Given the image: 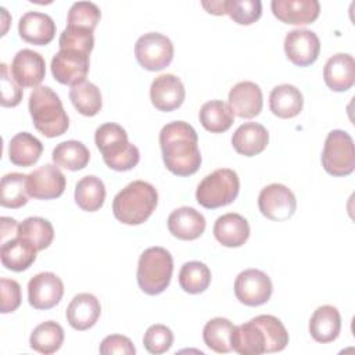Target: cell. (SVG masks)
Masks as SVG:
<instances>
[{
  "mask_svg": "<svg viewBox=\"0 0 355 355\" xmlns=\"http://www.w3.org/2000/svg\"><path fill=\"white\" fill-rule=\"evenodd\" d=\"M37 250L26 240L14 236L1 243L0 259L4 268L12 272L26 270L36 259Z\"/></svg>",
  "mask_w": 355,
  "mask_h": 355,
  "instance_id": "obj_27",
  "label": "cell"
},
{
  "mask_svg": "<svg viewBox=\"0 0 355 355\" xmlns=\"http://www.w3.org/2000/svg\"><path fill=\"white\" fill-rule=\"evenodd\" d=\"M158 193L144 180H133L123 187L112 201L114 216L125 225H141L155 211Z\"/></svg>",
  "mask_w": 355,
  "mask_h": 355,
  "instance_id": "obj_3",
  "label": "cell"
},
{
  "mask_svg": "<svg viewBox=\"0 0 355 355\" xmlns=\"http://www.w3.org/2000/svg\"><path fill=\"white\" fill-rule=\"evenodd\" d=\"M51 158L57 166L68 171H80L89 164L90 153L83 143L78 140H67L54 147Z\"/></svg>",
  "mask_w": 355,
  "mask_h": 355,
  "instance_id": "obj_31",
  "label": "cell"
},
{
  "mask_svg": "<svg viewBox=\"0 0 355 355\" xmlns=\"http://www.w3.org/2000/svg\"><path fill=\"white\" fill-rule=\"evenodd\" d=\"M284 51L294 65L308 67L318 60L320 42L309 29H293L284 37Z\"/></svg>",
  "mask_w": 355,
  "mask_h": 355,
  "instance_id": "obj_14",
  "label": "cell"
},
{
  "mask_svg": "<svg viewBox=\"0 0 355 355\" xmlns=\"http://www.w3.org/2000/svg\"><path fill=\"white\" fill-rule=\"evenodd\" d=\"M69 100L78 112L85 116H94L103 105L100 89L89 80H82L71 86Z\"/></svg>",
  "mask_w": 355,
  "mask_h": 355,
  "instance_id": "obj_36",
  "label": "cell"
},
{
  "mask_svg": "<svg viewBox=\"0 0 355 355\" xmlns=\"http://www.w3.org/2000/svg\"><path fill=\"white\" fill-rule=\"evenodd\" d=\"M137 62L147 71H161L173 60V44L169 37L158 32L141 35L135 44Z\"/></svg>",
  "mask_w": 355,
  "mask_h": 355,
  "instance_id": "obj_9",
  "label": "cell"
},
{
  "mask_svg": "<svg viewBox=\"0 0 355 355\" xmlns=\"http://www.w3.org/2000/svg\"><path fill=\"white\" fill-rule=\"evenodd\" d=\"M101 313L98 300L90 293H80L75 295L67 306L68 323L79 331L87 330L96 324Z\"/></svg>",
  "mask_w": 355,
  "mask_h": 355,
  "instance_id": "obj_23",
  "label": "cell"
},
{
  "mask_svg": "<svg viewBox=\"0 0 355 355\" xmlns=\"http://www.w3.org/2000/svg\"><path fill=\"white\" fill-rule=\"evenodd\" d=\"M168 229L179 240H196L205 230V218L191 207H180L168 216Z\"/></svg>",
  "mask_w": 355,
  "mask_h": 355,
  "instance_id": "obj_21",
  "label": "cell"
},
{
  "mask_svg": "<svg viewBox=\"0 0 355 355\" xmlns=\"http://www.w3.org/2000/svg\"><path fill=\"white\" fill-rule=\"evenodd\" d=\"M322 165L329 175L347 176L355 169V148L352 137L340 129L329 132L323 151Z\"/></svg>",
  "mask_w": 355,
  "mask_h": 355,
  "instance_id": "obj_8",
  "label": "cell"
},
{
  "mask_svg": "<svg viewBox=\"0 0 355 355\" xmlns=\"http://www.w3.org/2000/svg\"><path fill=\"white\" fill-rule=\"evenodd\" d=\"M341 331V316L336 306L322 305L315 309L309 320L311 337L322 344L334 341Z\"/></svg>",
  "mask_w": 355,
  "mask_h": 355,
  "instance_id": "obj_26",
  "label": "cell"
},
{
  "mask_svg": "<svg viewBox=\"0 0 355 355\" xmlns=\"http://www.w3.org/2000/svg\"><path fill=\"white\" fill-rule=\"evenodd\" d=\"M186 97L182 80L173 73L157 76L150 86V100L158 111L169 112L179 108Z\"/></svg>",
  "mask_w": 355,
  "mask_h": 355,
  "instance_id": "obj_17",
  "label": "cell"
},
{
  "mask_svg": "<svg viewBox=\"0 0 355 355\" xmlns=\"http://www.w3.org/2000/svg\"><path fill=\"white\" fill-rule=\"evenodd\" d=\"M94 141L105 165L114 171L133 169L140 159L139 148L129 143L126 130L114 122L100 125L94 133Z\"/></svg>",
  "mask_w": 355,
  "mask_h": 355,
  "instance_id": "obj_4",
  "label": "cell"
},
{
  "mask_svg": "<svg viewBox=\"0 0 355 355\" xmlns=\"http://www.w3.org/2000/svg\"><path fill=\"white\" fill-rule=\"evenodd\" d=\"M10 72L21 87H39L46 75L44 58L31 49L19 50L11 62Z\"/></svg>",
  "mask_w": 355,
  "mask_h": 355,
  "instance_id": "obj_16",
  "label": "cell"
},
{
  "mask_svg": "<svg viewBox=\"0 0 355 355\" xmlns=\"http://www.w3.org/2000/svg\"><path fill=\"white\" fill-rule=\"evenodd\" d=\"M211 283L209 268L200 261L186 262L179 272V284L189 294H200L208 288Z\"/></svg>",
  "mask_w": 355,
  "mask_h": 355,
  "instance_id": "obj_38",
  "label": "cell"
},
{
  "mask_svg": "<svg viewBox=\"0 0 355 355\" xmlns=\"http://www.w3.org/2000/svg\"><path fill=\"white\" fill-rule=\"evenodd\" d=\"M162 159L176 176H190L200 169L201 153L194 128L184 121L166 123L159 132Z\"/></svg>",
  "mask_w": 355,
  "mask_h": 355,
  "instance_id": "obj_1",
  "label": "cell"
},
{
  "mask_svg": "<svg viewBox=\"0 0 355 355\" xmlns=\"http://www.w3.org/2000/svg\"><path fill=\"white\" fill-rule=\"evenodd\" d=\"M101 11L92 1H78L73 3L68 11L67 25L69 26H80L94 31L97 24L100 22Z\"/></svg>",
  "mask_w": 355,
  "mask_h": 355,
  "instance_id": "obj_40",
  "label": "cell"
},
{
  "mask_svg": "<svg viewBox=\"0 0 355 355\" xmlns=\"http://www.w3.org/2000/svg\"><path fill=\"white\" fill-rule=\"evenodd\" d=\"M233 329L234 324L226 318H214L208 320L202 329V338L205 345L218 354L230 352V337Z\"/></svg>",
  "mask_w": 355,
  "mask_h": 355,
  "instance_id": "obj_37",
  "label": "cell"
},
{
  "mask_svg": "<svg viewBox=\"0 0 355 355\" xmlns=\"http://www.w3.org/2000/svg\"><path fill=\"white\" fill-rule=\"evenodd\" d=\"M100 354L101 355H112V354H122V355H135L136 348L130 338L121 334H111L107 336L100 344Z\"/></svg>",
  "mask_w": 355,
  "mask_h": 355,
  "instance_id": "obj_45",
  "label": "cell"
},
{
  "mask_svg": "<svg viewBox=\"0 0 355 355\" xmlns=\"http://www.w3.org/2000/svg\"><path fill=\"white\" fill-rule=\"evenodd\" d=\"M43 153L42 141L28 132H19L8 143V158L17 166L36 164Z\"/></svg>",
  "mask_w": 355,
  "mask_h": 355,
  "instance_id": "obj_29",
  "label": "cell"
},
{
  "mask_svg": "<svg viewBox=\"0 0 355 355\" xmlns=\"http://www.w3.org/2000/svg\"><path fill=\"white\" fill-rule=\"evenodd\" d=\"M270 8L279 21L290 25L312 24L320 12L318 0H273Z\"/></svg>",
  "mask_w": 355,
  "mask_h": 355,
  "instance_id": "obj_19",
  "label": "cell"
},
{
  "mask_svg": "<svg viewBox=\"0 0 355 355\" xmlns=\"http://www.w3.org/2000/svg\"><path fill=\"white\" fill-rule=\"evenodd\" d=\"M18 223L15 219L8 216H1V243L6 241V237L11 233L12 236H17Z\"/></svg>",
  "mask_w": 355,
  "mask_h": 355,
  "instance_id": "obj_46",
  "label": "cell"
},
{
  "mask_svg": "<svg viewBox=\"0 0 355 355\" xmlns=\"http://www.w3.org/2000/svg\"><path fill=\"white\" fill-rule=\"evenodd\" d=\"M64 343V329L54 320L37 324L29 337V345L36 352L50 355L57 352Z\"/></svg>",
  "mask_w": 355,
  "mask_h": 355,
  "instance_id": "obj_34",
  "label": "cell"
},
{
  "mask_svg": "<svg viewBox=\"0 0 355 355\" xmlns=\"http://www.w3.org/2000/svg\"><path fill=\"white\" fill-rule=\"evenodd\" d=\"M198 116L202 128L211 133H223L234 122L233 111L222 100H211L202 104Z\"/></svg>",
  "mask_w": 355,
  "mask_h": 355,
  "instance_id": "obj_30",
  "label": "cell"
},
{
  "mask_svg": "<svg viewBox=\"0 0 355 355\" xmlns=\"http://www.w3.org/2000/svg\"><path fill=\"white\" fill-rule=\"evenodd\" d=\"M28 175L11 172L0 182V205L6 208H21L28 202Z\"/></svg>",
  "mask_w": 355,
  "mask_h": 355,
  "instance_id": "obj_32",
  "label": "cell"
},
{
  "mask_svg": "<svg viewBox=\"0 0 355 355\" xmlns=\"http://www.w3.org/2000/svg\"><path fill=\"white\" fill-rule=\"evenodd\" d=\"M1 105L3 107H17L22 100L21 86L8 76V67L3 62L1 65Z\"/></svg>",
  "mask_w": 355,
  "mask_h": 355,
  "instance_id": "obj_44",
  "label": "cell"
},
{
  "mask_svg": "<svg viewBox=\"0 0 355 355\" xmlns=\"http://www.w3.org/2000/svg\"><path fill=\"white\" fill-rule=\"evenodd\" d=\"M18 32L22 40L36 46L49 44L55 36V24L44 12L28 11L18 22Z\"/></svg>",
  "mask_w": 355,
  "mask_h": 355,
  "instance_id": "obj_20",
  "label": "cell"
},
{
  "mask_svg": "<svg viewBox=\"0 0 355 355\" xmlns=\"http://www.w3.org/2000/svg\"><path fill=\"white\" fill-rule=\"evenodd\" d=\"M173 343V333L165 324H153L150 326L143 337L144 348L154 355L166 352Z\"/></svg>",
  "mask_w": 355,
  "mask_h": 355,
  "instance_id": "obj_42",
  "label": "cell"
},
{
  "mask_svg": "<svg viewBox=\"0 0 355 355\" xmlns=\"http://www.w3.org/2000/svg\"><path fill=\"white\" fill-rule=\"evenodd\" d=\"M323 79L329 89L347 92L355 82V61L351 54L337 53L330 57L323 68Z\"/></svg>",
  "mask_w": 355,
  "mask_h": 355,
  "instance_id": "obj_22",
  "label": "cell"
},
{
  "mask_svg": "<svg viewBox=\"0 0 355 355\" xmlns=\"http://www.w3.org/2000/svg\"><path fill=\"white\" fill-rule=\"evenodd\" d=\"M273 286L270 277L259 269H245L234 280V295L247 306H259L270 300Z\"/></svg>",
  "mask_w": 355,
  "mask_h": 355,
  "instance_id": "obj_11",
  "label": "cell"
},
{
  "mask_svg": "<svg viewBox=\"0 0 355 355\" xmlns=\"http://www.w3.org/2000/svg\"><path fill=\"white\" fill-rule=\"evenodd\" d=\"M105 200V186L94 175L83 176L75 187V201L78 207L87 212L98 211Z\"/></svg>",
  "mask_w": 355,
  "mask_h": 355,
  "instance_id": "obj_33",
  "label": "cell"
},
{
  "mask_svg": "<svg viewBox=\"0 0 355 355\" xmlns=\"http://www.w3.org/2000/svg\"><path fill=\"white\" fill-rule=\"evenodd\" d=\"M0 293H1V302H0V312L10 313L18 309L21 305V286L18 282L12 279H0Z\"/></svg>",
  "mask_w": 355,
  "mask_h": 355,
  "instance_id": "obj_43",
  "label": "cell"
},
{
  "mask_svg": "<svg viewBox=\"0 0 355 355\" xmlns=\"http://www.w3.org/2000/svg\"><path fill=\"white\" fill-rule=\"evenodd\" d=\"M261 214L275 222L290 219L297 208L294 193L282 183H272L263 187L258 196Z\"/></svg>",
  "mask_w": 355,
  "mask_h": 355,
  "instance_id": "obj_10",
  "label": "cell"
},
{
  "mask_svg": "<svg viewBox=\"0 0 355 355\" xmlns=\"http://www.w3.org/2000/svg\"><path fill=\"white\" fill-rule=\"evenodd\" d=\"M226 14L239 25H251L261 18L262 3L259 0H225Z\"/></svg>",
  "mask_w": 355,
  "mask_h": 355,
  "instance_id": "obj_39",
  "label": "cell"
},
{
  "mask_svg": "<svg viewBox=\"0 0 355 355\" xmlns=\"http://www.w3.org/2000/svg\"><path fill=\"white\" fill-rule=\"evenodd\" d=\"M64 295L62 280L51 272H40L28 283V301L35 309H51Z\"/></svg>",
  "mask_w": 355,
  "mask_h": 355,
  "instance_id": "obj_13",
  "label": "cell"
},
{
  "mask_svg": "<svg viewBox=\"0 0 355 355\" xmlns=\"http://www.w3.org/2000/svg\"><path fill=\"white\" fill-rule=\"evenodd\" d=\"M173 272V258L162 247L144 250L137 263V284L148 295H157L166 290Z\"/></svg>",
  "mask_w": 355,
  "mask_h": 355,
  "instance_id": "obj_6",
  "label": "cell"
},
{
  "mask_svg": "<svg viewBox=\"0 0 355 355\" xmlns=\"http://www.w3.org/2000/svg\"><path fill=\"white\" fill-rule=\"evenodd\" d=\"M60 49H75L90 54L94 47L93 31L80 26H69L61 32L58 39Z\"/></svg>",
  "mask_w": 355,
  "mask_h": 355,
  "instance_id": "obj_41",
  "label": "cell"
},
{
  "mask_svg": "<svg viewBox=\"0 0 355 355\" xmlns=\"http://www.w3.org/2000/svg\"><path fill=\"white\" fill-rule=\"evenodd\" d=\"M201 4H202V7L209 14H214V15H223V14H226L225 0L223 1H202Z\"/></svg>",
  "mask_w": 355,
  "mask_h": 355,
  "instance_id": "obj_47",
  "label": "cell"
},
{
  "mask_svg": "<svg viewBox=\"0 0 355 355\" xmlns=\"http://www.w3.org/2000/svg\"><path fill=\"white\" fill-rule=\"evenodd\" d=\"M214 236L223 247H241L250 237V225L240 214L229 212L215 220Z\"/></svg>",
  "mask_w": 355,
  "mask_h": 355,
  "instance_id": "obj_24",
  "label": "cell"
},
{
  "mask_svg": "<svg viewBox=\"0 0 355 355\" xmlns=\"http://www.w3.org/2000/svg\"><path fill=\"white\" fill-rule=\"evenodd\" d=\"M304 107V97L300 89L283 83L272 89L269 94V108L273 115L282 119L297 116Z\"/></svg>",
  "mask_w": 355,
  "mask_h": 355,
  "instance_id": "obj_28",
  "label": "cell"
},
{
  "mask_svg": "<svg viewBox=\"0 0 355 355\" xmlns=\"http://www.w3.org/2000/svg\"><path fill=\"white\" fill-rule=\"evenodd\" d=\"M17 236L29 241L37 251H42L51 244L54 239V229L47 219L29 216L18 225Z\"/></svg>",
  "mask_w": 355,
  "mask_h": 355,
  "instance_id": "obj_35",
  "label": "cell"
},
{
  "mask_svg": "<svg viewBox=\"0 0 355 355\" xmlns=\"http://www.w3.org/2000/svg\"><path fill=\"white\" fill-rule=\"evenodd\" d=\"M240 190L239 175L229 168H220L207 175L196 191L197 202L207 208L215 209L232 204Z\"/></svg>",
  "mask_w": 355,
  "mask_h": 355,
  "instance_id": "obj_7",
  "label": "cell"
},
{
  "mask_svg": "<svg viewBox=\"0 0 355 355\" xmlns=\"http://www.w3.org/2000/svg\"><path fill=\"white\" fill-rule=\"evenodd\" d=\"M65 176L57 165L46 164L28 175V193L36 200H53L65 190Z\"/></svg>",
  "mask_w": 355,
  "mask_h": 355,
  "instance_id": "obj_15",
  "label": "cell"
},
{
  "mask_svg": "<svg viewBox=\"0 0 355 355\" xmlns=\"http://www.w3.org/2000/svg\"><path fill=\"white\" fill-rule=\"evenodd\" d=\"M89 55L75 49H60L51 60V73L61 85H76L86 80L89 72Z\"/></svg>",
  "mask_w": 355,
  "mask_h": 355,
  "instance_id": "obj_12",
  "label": "cell"
},
{
  "mask_svg": "<svg viewBox=\"0 0 355 355\" xmlns=\"http://www.w3.org/2000/svg\"><path fill=\"white\" fill-rule=\"evenodd\" d=\"M33 126L46 137L64 135L69 128V118L58 94L49 86L33 89L28 103Z\"/></svg>",
  "mask_w": 355,
  "mask_h": 355,
  "instance_id": "obj_5",
  "label": "cell"
},
{
  "mask_svg": "<svg viewBox=\"0 0 355 355\" xmlns=\"http://www.w3.org/2000/svg\"><path fill=\"white\" fill-rule=\"evenodd\" d=\"M232 349L240 355H261L283 351L288 344V333L273 315H258L234 326L230 337Z\"/></svg>",
  "mask_w": 355,
  "mask_h": 355,
  "instance_id": "obj_2",
  "label": "cell"
},
{
  "mask_svg": "<svg viewBox=\"0 0 355 355\" xmlns=\"http://www.w3.org/2000/svg\"><path fill=\"white\" fill-rule=\"evenodd\" d=\"M269 143V133L266 128L257 122H245L240 125L232 137L233 148L244 155L254 157L262 153Z\"/></svg>",
  "mask_w": 355,
  "mask_h": 355,
  "instance_id": "obj_25",
  "label": "cell"
},
{
  "mask_svg": "<svg viewBox=\"0 0 355 355\" xmlns=\"http://www.w3.org/2000/svg\"><path fill=\"white\" fill-rule=\"evenodd\" d=\"M227 100L233 115L243 119H251L259 115L263 105L261 87L250 80L236 83L230 89Z\"/></svg>",
  "mask_w": 355,
  "mask_h": 355,
  "instance_id": "obj_18",
  "label": "cell"
}]
</instances>
